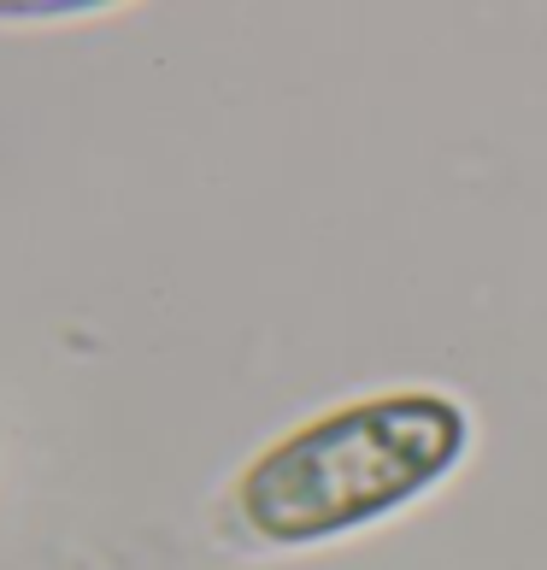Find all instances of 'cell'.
Returning <instances> with one entry per match:
<instances>
[{
	"label": "cell",
	"instance_id": "cell-1",
	"mask_svg": "<svg viewBox=\"0 0 547 570\" xmlns=\"http://www.w3.org/2000/svg\"><path fill=\"white\" fill-rule=\"evenodd\" d=\"M466 453V412L448 394L360 400L277 441L242 476V518L265 541L301 547L407 505Z\"/></svg>",
	"mask_w": 547,
	"mask_h": 570
}]
</instances>
